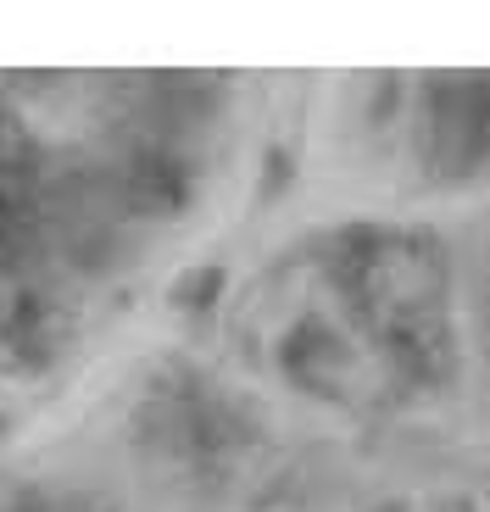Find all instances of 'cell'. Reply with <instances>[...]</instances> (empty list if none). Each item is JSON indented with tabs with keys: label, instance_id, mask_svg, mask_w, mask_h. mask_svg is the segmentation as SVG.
I'll return each instance as SVG.
<instances>
[{
	"label": "cell",
	"instance_id": "obj_3",
	"mask_svg": "<svg viewBox=\"0 0 490 512\" xmlns=\"http://www.w3.org/2000/svg\"><path fill=\"white\" fill-rule=\"evenodd\" d=\"M23 240H28V229H17V223L0 218V268H6V262H12L17 251H23Z\"/></svg>",
	"mask_w": 490,
	"mask_h": 512
},
{
	"label": "cell",
	"instance_id": "obj_1",
	"mask_svg": "<svg viewBox=\"0 0 490 512\" xmlns=\"http://www.w3.org/2000/svg\"><path fill=\"white\" fill-rule=\"evenodd\" d=\"M329 273L357 334L390 373L413 384L452 373V268L440 240L418 229H351Z\"/></svg>",
	"mask_w": 490,
	"mask_h": 512
},
{
	"label": "cell",
	"instance_id": "obj_2",
	"mask_svg": "<svg viewBox=\"0 0 490 512\" xmlns=\"http://www.w3.org/2000/svg\"><path fill=\"white\" fill-rule=\"evenodd\" d=\"M429 151L446 173L479 167L490 156V73L440 78L429 95Z\"/></svg>",
	"mask_w": 490,
	"mask_h": 512
}]
</instances>
